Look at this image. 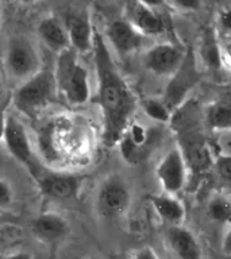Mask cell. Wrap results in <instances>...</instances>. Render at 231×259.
Listing matches in <instances>:
<instances>
[{
    "label": "cell",
    "instance_id": "obj_31",
    "mask_svg": "<svg viewBox=\"0 0 231 259\" xmlns=\"http://www.w3.org/2000/svg\"><path fill=\"white\" fill-rule=\"evenodd\" d=\"M6 117H7V112L4 109H0V142H3L4 128H6Z\"/></svg>",
    "mask_w": 231,
    "mask_h": 259
},
{
    "label": "cell",
    "instance_id": "obj_27",
    "mask_svg": "<svg viewBox=\"0 0 231 259\" xmlns=\"http://www.w3.org/2000/svg\"><path fill=\"white\" fill-rule=\"evenodd\" d=\"M131 256L137 259H156L158 255L157 252H154L153 248H150V247H142V248H138L137 251H134Z\"/></svg>",
    "mask_w": 231,
    "mask_h": 259
},
{
    "label": "cell",
    "instance_id": "obj_3",
    "mask_svg": "<svg viewBox=\"0 0 231 259\" xmlns=\"http://www.w3.org/2000/svg\"><path fill=\"white\" fill-rule=\"evenodd\" d=\"M54 65V80L57 93H60L69 104L83 105L91 97L89 73L81 61L79 53L72 48L56 54Z\"/></svg>",
    "mask_w": 231,
    "mask_h": 259
},
{
    "label": "cell",
    "instance_id": "obj_5",
    "mask_svg": "<svg viewBox=\"0 0 231 259\" xmlns=\"http://www.w3.org/2000/svg\"><path fill=\"white\" fill-rule=\"evenodd\" d=\"M4 66L12 80L22 82L42 69L38 49L28 36L14 34L4 49Z\"/></svg>",
    "mask_w": 231,
    "mask_h": 259
},
{
    "label": "cell",
    "instance_id": "obj_15",
    "mask_svg": "<svg viewBox=\"0 0 231 259\" xmlns=\"http://www.w3.org/2000/svg\"><path fill=\"white\" fill-rule=\"evenodd\" d=\"M65 27L68 31L70 48L79 54L92 52L95 28L88 12H72L66 16Z\"/></svg>",
    "mask_w": 231,
    "mask_h": 259
},
{
    "label": "cell",
    "instance_id": "obj_9",
    "mask_svg": "<svg viewBox=\"0 0 231 259\" xmlns=\"http://www.w3.org/2000/svg\"><path fill=\"white\" fill-rule=\"evenodd\" d=\"M189 167L178 147L169 150L156 167V176L165 193L177 194L185 186Z\"/></svg>",
    "mask_w": 231,
    "mask_h": 259
},
{
    "label": "cell",
    "instance_id": "obj_33",
    "mask_svg": "<svg viewBox=\"0 0 231 259\" xmlns=\"http://www.w3.org/2000/svg\"><path fill=\"white\" fill-rule=\"evenodd\" d=\"M3 97V78H2V74H0V100Z\"/></svg>",
    "mask_w": 231,
    "mask_h": 259
},
{
    "label": "cell",
    "instance_id": "obj_1",
    "mask_svg": "<svg viewBox=\"0 0 231 259\" xmlns=\"http://www.w3.org/2000/svg\"><path fill=\"white\" fill-rule=\"evenodd\" d=\"M92 54L97 82L96 100L103 117V141L105 145L113 146L133 119L137 100L113 61L107 39L97 31L93 36Z\"/></svg>",
    "mask_w": 231,
    "mask_h": 259
},
{
    "label": "cell",
    "instance_id": "obj_6",
    "mask_svg": "<svg viewBox=\"0 0 231 259\" xmlns=\"http://www.w3.org/2000/svg\"><path fill=\"white\" fill-rule=\"evenodd\" d=\"M131 204V192L127 182L118 174H111L101 181L96 192L97 213L105 220H117L127 213Z\"/></svg>",
    "mask_w": 231,
    "mask_h": 259
},
{
    "label": "cell",
    "instance_id": "obj_13",
    "mask_svg": "<svg viewBox=\"0 0 231 259\" xmlns=\"http://www.w3.org/2000/svg\"><path fill=\"white\" fill-rule=\"evenodd\" d=\"M107 40L113 50L121 56H129L138 52L145 42L146 36L138 31L135 26L126 19H115L107 26Z\"/></svg>",
    "mask_w": 231,
    "mask_h": 259
},
{
    "label": "cell",
    "instance_id": "obj_26",
    "mask_svg": "<svg viewBox=\"0 0 231 259\" xmlns=\"http://www.w3.org/2000/svg\"><path fill=\"white\" fill-rule=\"evenodd\" d=\"M174 6L184 11H198L202 7V0H172Z\"/></svg>",
    "mask_w": 231,
    "mask_h": 259
},
{
    "label": "cell",
    "instance_id": "obj_12",
    "mask_svg": "<svg viewBox=\"0 0 231 259\" xmlns=\"http://www.w3.org/2000/svg\"><path fill=\"white\" fill-rule=\"evenodd\" d=\"M153 142V135L147 127L141 123L130 121L122 134L118 145L121 147V154L127 163H139L146 157Z\"/></svg>",
    "mask_w": 231,
    "mask_h": 259
},
{
    "label": "cell",
    "instance_id": "obj_10",
    "mask_svg": "<svg viewBox=\"0 0 231 259\" xmlns=\"http://www.w3.org/2000/svg\"><path fill=\"white\" fill-rule=\"evenodd\" d=\"M42 196L52 201H70L81 189V178L72 173H38L35 177Z\"/></svg>",
    "mask_w": 231,
    "mask_h": 259
},
{
    "label": "cell",
    "instance_id": "obj_29",
    "mask_svg": "<svg viewBox=\"0 0 231 259\" xmlns=\"http://www.w3.org/2000/svg\"><path fill=\"white\" fill-rule=\"evenodd\" d=\"M222 248L226 254H231V228L227 231L226 235H224Z\"/></svg>",
    "mask_w": 231,
    "mask_h": 259
},
{
    "label": "cell",
    "instance_id": "obj_19",
    "mask_svg": "<svg viewBox=\"0 0 231 259\" xmlns=\"http://www.w3.org/2000/svg\"><path fill=\"white\" fill-rule=\"evenodd\" d=\"M151 205H153L156 213L166 226H177L182 224L185 219V208L182 202L176 197V194H158L151 197Z\"/></svg>",
    "mask_w": 231,
    "mask_h": 259
},
{
    "label": "cell",
    "instance_id": "obj_25",
    "mask_svg": "<svg viewBox=\"0 0 231 259\" xmlns=\"http://www.w3.org/2000/svg\"><path fill=\"white\" fill-rule=\"evenodd\" d=\"M14 189H12L11 184L3 178H0V209L8 208L14 201Z\"/></svg>",
    "mask_w": 231,
    "mask_h": 259
},
{
    "label": "cell",
    "instance_id": "obj_21",
    "mask_svg": "<svg viewBox=\"0 0 231 259\" xmlns=\"http://www.w3.org/2000/svg\"><path fill=\"white\" fill-rule=\"evenodd\" d=\"M200 54L204 61V64L211 69H219L220 68V52H219L218 42L215 38L214 32L207 31L202 38V49H200Z\"/></svg>",
    "mask_w": 231,
    "mask_h": 259
},
{
    "label": "cell",
    "instance_id": "obj_32",
    "mask_svg": "<svg viewBox=\"0 0 231 259\" xmlns=\"http://www.w3.org/2000/svg\"><path fill=\"white\" fill-rule=\"evenodd\" d=\"M16 2L20 4H32L35 3V2H38V0H16Z\"/></svg>",
    "mask_w": 231,
    "mask_h": 259
},
{
    "label": "cell",
    "instance_id": "obj_18",
    "mask_svg": "<svg viewBox=\"0 0 231 259\" xmlns=\"http://www.w3.org/2000/svg\"><path fill=\"white\" fill-rule=\"evenodd\" d=\"M36 34L40 36L41 42L56 54L70 48L65 23L56 16H46L41 19L36 26Z\"/></svg>",
    "mask_w": 231,
    "mask_h": 259
},
{
    "label": "cell",
    "instance_id": "obj_2",
    "mask_svg": "<svg viewBox=\"0 0 231 259\" xmlns=\"http://www.w3.org/2000/svg\"><path fill=\"white\" fill-rule=\"evenodd\" d=\"M178 150L192 173H204L212 166L214 158L207 142L204 108L195 99H186L172 111L169 119Z\"/></svg>",
    "mask_w": 231,
    "mask_h": 259
},
{
    "label": "cell",
    "instance_id": "obj_30",
    "mask_svg": "<svg viewBox=\"0 0 231 259\" xmlns=\"http://www.w3.org/2000/svg\"><path fill=\"white\" fill-rule=\"evenodd\" d=\"M139 2L145 4V6H147V7L158 8V10L165 4V0H139Z\"/></svg>",
    "mask_w": 231,
    "mask_h": 259
},
{
    "label": "cell",
    "instance_id": "obj_20",
    "mask_svg": "<svg viewBox=\"0 0 231 259\" xmlns=\"http://www.w3.org/2000/svg\"><path fill=\"white\" fill-rule=\"evenodd\" d=\"M204 123L211 131H231V97H220L207 105Z\"/></svg>",
    "mask_w": 231,
    "mask_h": 259
},
{
    "label": "cell",
    "instance_id": "obj_7",
    "mask_svg": "<svg viewBox=\"0 0 231 259\" xmlns=\"http://www.w3.org/2000/svg\"><path fill=\"white\" fill-rule=\"evenodd\" d=\"M200 81V72H199L196 58L194 52H185L184 60L180 64L176 72L169 76V81L164 91L162 100L165 101L168 108L173 111L178 105L188 99V95Z\"/></svg>",
    "mask_w": 231,
    "mask_h": 259
},
{
    "label": "cell",
    "instance_id": "obj_14",
    "mask_svg": "<svg viewBox=\"0 0 231 259\" xmlns=\"http://www.w3.org/2000/svg\"><path fill=\"white\" fill-rule=\"evenodd\" d=\"M127 19L145 36L161 35L168 28L165 16L162 15L160 10L147 7L139 0H135L129 6Z\"/></svg>",
    "mask_w": 231,
    "mask_h": 259
},
{
    "label": "cell",
    "instance_id": "obj_4",
    "mask_svg": "<svg viewBox=\"0 0 231 259\" xmlns=\"http://www.w3.org/2000/svg\"><path fill=\"white\" fill-rule=\"evenodd\" d=\"M57 95L53 72L41 69L27 80L19 82L12 95V105L26 116H35L41 109L48 107Z\"/></svg>",
    "mask_w": 231,
    "mask_h": 259
},
{
    "label": "cell",
    "instance_id": "obj_8",
    "mask_svg": "<svg viewBox=\"0 0 231 259\" xmlns=\"http://www.w3.org/2000/svg\"><path fill=\"white\" fill-rule=\"evenodd\" d=\"M3 142L7 147L8 153L31 171L35 177L38 174V163L32 151V145L28 137V133L24 127L23 121L12 113H7L6 117V128H4Z\"/></svg>",
    "mask_w": 231,
    "mask_h": 259
},
{
    "label": "cell",
    "instance_id": "obj_22",
    "mask_svg": "<svg viewBox=\"0 0 231 259\" xmlns=\"http://www.w3.org/2000/svg\"><path fill=\"white\" fill-rule=\"evenodd\" d=\"M142 109L146 113V116L158 123H168L172 115V111L168 108L165 101L151 99V97L142 101Z\"/></svg>",
    "mask_w": 231,
    "mask_h": 259
},
{
    "label": "cell",
    "instance_id": "obj_16",
    "mask_svg": "<svg viewBox=\"0 0 231 259\" xmlns=\"http://www.w3.org/2000/svg\"><path fill=\"white\" fill-rule=\"evenodd\" d=\"M31 231L38 240L46 244H56L69 234V223L57 212H44L31 223Z\"/></svg>",
    "mask_w": 231,
    "mask_h": 259
},
{
    "label": "cell",
    "instance_id": "obj_24",
    "mask_svg": "<svg viewBox=\"0 0 231 259\" xmlns=\"http://www.w3.org/2000/svg\"><path fill=\"white\" fill-rule=\"evenodd\" d=\"M219 177L231 184V154H219L212 162Z\"/></svg>",
    "mask_w": 231,
    "mask_h": 259
},
{
    "label": "cell",
    "instance_id": "obj_23",
    "mask_svg": "<svg viewBox=\"0 0 231 259\" xmlns=\"http://www.w3.org/2000/svg\"><path fill=\"white\" fill-rule=\"evenodd\" d=\"M208 214L212 220L226 222L231 219V204L223 197H214L208 204Z\"/></svg>",
    "mask_w": 231,
    "mask_h": 259
},
{
    "label": "cell",
    "instance_id": "obj_28",
    "mask_svg": "<svg viewBox=\"0 0 231 259\" xmlns=\"http://www.w3.org/2000/svg\"><path fill=\"white\" fill-rule=\"evenodd\" d=\"M219 23L226 31L231 32V8H224L219 15Z\"/></svg>",
    "mask_w": 231,
    "mask_h": 259
},
{
    "label": "cell",
    "instance_id": "obj_17",
    "mask_svg": "<svg viewBox=\"0 0 231 259\" xmlns=\"http://www.w3.org/2000/svg\"><path fill=\"white\" fill-rule=\"evenodd\" d=\"M166 242L169 248L182 259L200 258L202 248L198 239L189 230H186L181 224L177 226H168L166 228Z\"/></svg>",
    "mask_w": 231,
    "mask_h": 259
},
{
    "label": "cell",
    "instance_id": "obj_11",
    "mask_svg": "<svg viewBox=\"0 0 231 259\" xmlns=\"http://www.w3.org/2000/svg\"><path fill=\"white\" fill-rule=\"evenodd\" d=\"M185 50L180 46L162 42L149 48L143 56L145 68L157 76H172L184 60Z\"/></svg>",
    "mask_w": 231,
    "mask_h": 259
}]
</instances>
